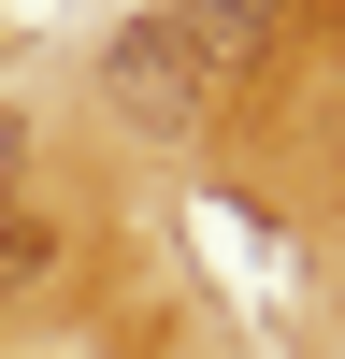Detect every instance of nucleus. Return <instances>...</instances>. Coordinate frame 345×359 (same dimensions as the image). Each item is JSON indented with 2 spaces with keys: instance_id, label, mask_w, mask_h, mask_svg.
<instances>
[{
  "instance_id": "f257e3e1",
  "label": "nucleus",
  "mask_w": 345,
  "mask_h": 359,
  "mask_svg": "<svg viewBox=\"0 0 345 359\" xmlns=\"http://www.w3.org/2000/svg\"><path fill=\"white\" fill-rule=\"evenodd\" d=\"M216 86H230V72H216V57H201L187 29L158 15V0H144V15L101 43V101L130 115L144 144H187V130H216Z\"/></svg>"
},
{
  "instance_id": "f03ea898",
  "label": "nucleus",
  "mask_w": 345,
  "mask_h": 359,
  "mask_svg": "<svg viewBox=\"0 0 345 359\" xmlns=\"http://www.w3.org/2000/svg\"><path fill=\"white\" fill-rule=\"evenodd\" d=\"M158 15H172V29H187V43H201V57H216V72H245V57H259V29H273V15H288V0H158Z\"/></svg>"
},
{
  "instance_id": "7ed1b4c3",
  "label": "nucleus",
  "mask_w": 345,
  "mask_h": 359,
  "mask_svg": "<svg viewBox=\"0 0 345 359\" xmlns=\"http://www.w3.org/2000/svg\"><path fill=\"white\" fill-rule=\"evenodd\" d=\"M15 187H29V115L0 101V201H15Z\"/></svg>"
}]
</instances>
